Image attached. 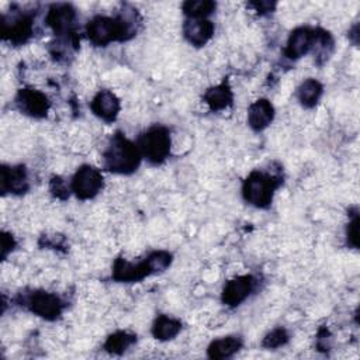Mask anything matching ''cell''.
<instances>
[{
    "mask_svg": "<svg viewBox=\"0 0 360 360\" xmlns=\"http://www.w3.org/2000/svg\"><path fill=\"white\" fill-rule=\"evenodd\" d=\"M135 21L128 17L96 15L86 27L89 39L98 46H104L112 41H125L135 34Z\"/></svg>",
    "mask_w": 360,
    "mask_h": 360,
    "instance_id": "1",
    "label": "cell"
},
{
    "mask_svg": "<svg viewBox=\"0 0 360 360\" xmlns=\"http://www.w3.org/2000/svg\"><path fill=\"white\" fill-rule=\"evenodd\" d=\"M142 155L134 142L127 139L121 132H117L104 152L105 167L118 174H131L139 167Z\"/></svg>",
    "mask_w": 360,
    "mask_h": 360,
    "instance_id": "2",
    "label": "cell"
},
{
    "mask_svg": "<svg viewBox=\"0 0 360 360\" xmlns=\"http://www.w3.org/2000/svg\"><path fill=\"white\" fill-rule=\"evenodd\" d=\"M280 184V177L266 172L253 170L242 184V194L245 201L250 205L266 208L271 204L274 191Z\"/></svg>",
    "mask_w": 360,
    "mask_h": 360,
    "instance_id": "3",
    "label": "cell"
},
{
    "mask_svg": "<svg viewBox=\"0 0 360 360\" xmlns=\"http://www.w3.org/2000/svg\"><path fill=\"white\" fill-rule=\"evenodd\" d=\"M170 132L162 125H155L141 134L138 148L141 155L153 165L163 163L170 155Z\"/></svg>",
    "mask_w": 360,
    "mask_h": 360,
    "instance_id": "4",
    "label": "cell"
},
{
    "mask_svg": "<svg viewBox=\"0 0 360 360\" xmlns=\"http://www.w3.org/2000/svg\"><path fill=\"white\" fill-rule=\"evenodd\" d=\"M20 302L24 305L27 309H30L32 314L46 319V321H53L60 316L63 311V301L52 292L48 291H41L35 290L31 292H22L20 294Z\"/></svg>",
    "mask_w": 360,
    "mask_h": 360,
    "instance_id": "5",
    "label": "cell"
},
{
    "mask_svg": "<svg viewBox=\"0 0 360 360\" xmlns=\"http://www.w3.org/2000/svg\"><path fill=\"white\" fill-rule=\"evenodd\" d=\"M72 191L80 200L96 197L104 187V179L98 169L84 165L77 169L72 179Z\"/></svg>",
    "mask_w": 360,
    "mask_h": 360,
    "instance_id": "6",
    "label": "cell"
},
{
    "mask_svg": "<svg viewBox=\"0 0 360 360\" xmlns=\"http://www.w3.org/2000/svg\"><path fill=\"white\" fill-rule=\"evenodd\" d=\"M15 104L21 112L34 118H42L49 110L48 97L35 89H21L15 96Z\"/></svg>",
    "mask_w": 360,
    "mask_h": 360,
    "instance_id": "7",
    "label": "cell"
},
{
    "mask_svg": "<svg viewBox=\"0 0 360 360\" xmlns=\"http://www.w3.org/2000/svg\"><path fill=\"white\" fill-rule=\"evenodd\" d=\"M153 267L149 260V256L139 263L127 262L122 257L115 259L112 264V278L120 283H134L145 278L146 276L153 274Z\"/></svg>",
    "mask_w": 360,
    "mask_h": 360,
    "instance_id": "8",
    "label": "cell"
},
{
    "mask_svg": "<svg viewBox=\"0 0 360 360\" xmlns=\"http://www.w3.org/2000/svg\"><path fill=\"white\" fill-rule=\"evenodd\" d=\"M256 280L250 274L238 276L229 280L222 290V302L228 307H238L253 291Z\"/></svg>",
    "mask_w": 360,
    "mask_h": 360,
    "instance_id": "9",
    "label": "cell"
},
{
    "mask_svg": "<svg viewBox=\"0 0 360 360\" xmlns=\"http://www.w3.org/2000/svg\"><path fill=\"white\" fill-rule=\"evenodd\" d=\"M316 38V30H312L309 27H298L295 28L287 41L285 46V56L290 59H298L309 52L311 48L315 45Z\"/></svg>",
    "mask_w": 360,
    "mask_h": 360,
    "instance_id": "10",
    "label": "cell"
},
{
    "mask_svg": "<svg viewBox=\"0 0 360 360\" xmlns=\"http://www.w3.org/2000/svg\"><path fill=\"white\" fill-rule=\"evenodd\" d=\"M0 188L3 194H24L28 190V177L25 166L3 165L0 169Z\"/></svg>",
    "mask_w": 360,
    "mask_h": 360,
    "instance_id": "11",
    "label": "cell"
},
{
    "mask_svg": "<svg viewBox=\"0 0 360 360\" xmlns=\"http://www.w3.org/2000/svg\"><path fill=\"white\" fill-rule=\"evenodd\" d=\"M76 18L75 8L70 4H53L46 14V24L53 30L55 34H73L72 25Z\"/></svg>",
    "mask_w": 360,
    "mask_h": 360,
    "instance_id": "12",
    "label": "cell"
},
{
    "mask_svg": "<svg viewBox=\"0 0 360 360\" xmlns=\"http://www.w3.org/2000/svg\"><path fill=\"white\" fill-rule=\"evenodd\" d=\"M1 34L4 39H8L14 45H21L28 41L32 35V21L31 17L22 14L11 18L10 21L3 20Z\"/></svg>",
    "mask_w": 360,
    "mask_h": 360,
    "instance_id": "13",
    "label": "cell"
},
{
    "mask_svg": "<svg viewBox=\"0 0 360 360\" xmlns=\"http://www.w3.org/2000/svg\"><path fill=\"white\" fill-rule=\"evenodd\" d=\"M183 35L191 45L202 46L214 35V24L207 18H187L183 25Z\"/></svg>",
    "mask_w": 360,
    "mask_h": 360,
    "instance_id": "14",
    "label": "cell"
},
{
    "mask_svg": "<svg viewBox=\"0 0 360 360\" xmlns=\"http://www.w3.org/2000/svg\"><path fill=\"white\" fill-rule=\"evenodd\" d=\"M91 111L105 122H111L120 112V100L110 90H100L90 103Z\"/></svg>",
    "mask_w": 360,
    "mask_h": 360,
    "instance_id": "15",
    "label": "cell"
},
{
    "mask_svg": "<svg viewBox=\"0 0 360 360\" xmlns=\"http://www.w3.org/2000/svg\"><path fill=\"white\" fill-rule=\"evenodd\" d=\"M274 118V107L266 98L256 100L248 110V124L255 131H262L270 125Z\"/></svg>",
    "mask_w": 360,
    "mask_h": 360,
    "instance_id": "16",
    "label": "cell"
},
{
    "mask_svg": "<svg viewBox=\"0 0 360 360\" xmlns=\"http://www.w3.org/2000/svg\"><path fill=\"white\" fill-rule=\"evenodd\" d=\"M202 98L208 104L210 110L219 111V110H224V108H226L232 104L233 94H232V90L229 87V83L226 80H224L218 86H214V87L208 89L204 93Z\"/></svg>",
    "mask_w": 360,
    "mask_h": 360,
    "instance_id": "17",
    "label": "cell"
},
{
    "mask_svg": "<svg viewBox=\"0 0 360 360\" xmlns=\"http://www.w3.org/2000/svg\"><path fill=\"white\" fill-rule=\"evenodd\" d=\"M243 342L240 336H224L215 339L208 346V357L211 359H228L233 356L240 347Z\"/></svg>",
    "mask_w": 360,
    "mask_h": 360,
    "instance_id": "18",
    "label": "cell"
},
{
    "mask_svg": "<svg viewBox=\"0 0 360 360\" xmlns=\"http://www.w3.org/2000/svg\"><path fill=\"white\" fill-rule=\"evenodd\" d=\"M180 329L181 322L179 319L167 315H159L152 325V335L159 340H170L180 332Z\"/></svg>",
    "mask_w": 360,
    "mask_h": 360,
    "instance_id": "19",
    "label": "cell"
},
{
    "mask_svg": "<svg viewBox=\"0 0 360 360\" xmlns=\"http://www.w3.org/2000/svg\"><path fill=\"white\" fill-rule=\"evenodd\" d=\"M322 91H323V87L318 80L307 79L300 84L297 90V97L305 108H311L318 103V100L322 96Z\"/></svg>",
    "mask_w": 360,
    "mask_h": 360,
    "instance_id": "20",
    "label": "cell"
},
{
    "mask_svg": "<svg viewBox=\"0 0 360 360\" xmlns=\"http://www.w3.org/2000/svg\"><path fill=\"white\" fill-rule=\"evenodd\" d=\"M135 342H136V335L120 330L107 338L104 343V349L111 354H121Z\"/></svg>",
    "mask_w": 360,
    "mask_h": 360,
    "instance_id": "21",
    "label": "cell"
},
{
    "mask_svg": "<svg viewBox=\"0 0 360 360\" xmlns=\"http://www.w3.org/2000/svg\"><path fill=\"white\" fill-rule=\"evenodd\" d=\"M217 4L210 0H188L183 3V13L187 18H205L211 13H214Z\"/></svg>",
    "mask_w": 360,
    "mask_h": 360,
    "instance_id": "22",
    "label": "cell"
},
{
    "mask_svg": "<svg viewBox=\"0 0 360 360\" xmlns=\"http://www.w3.org/2000/svg\"><path fill=\"white\" fill-rule=\"evenodd\" d=\"M288 339H290L288 332L284 328H276L264 336L262 346L266 349H276V347L285 345L288 342Z\"/></svg>",
    "mask_w": 360,
    "mask_h": 360,
    "instance_id": "23",
    "label": "cell"
},
{
    "mask_svg": "<svg viewBox=\"0 0 360 360\" xmlns=\"http://www.w3.org/2000/svg\"><path fill=\"white\" fill-rule=\"evenodd\" d=\"M49 188H51L52 194H53L55 197L60 198V200H65V198H68V195H69V190H68V186H66L65 180H62L59 176H56V177H52Z\"/></svg>",
    "mask_w": 360,
    "mask_h": 360,
    "instance_id": "24",
    "label": "cell"
},
{
    "mask_svg": "<svg viewBox=\"0 0 360 360\" xmlns=\"http://www.w3.org/2000/svg\"><path fill=\"white\" fill-rule=\"evenodd\" d=\"M347 243L353 248H357L359 246V217L354 215L353 219L349 222L347 225Z\"/></svg>",
    "mask_w": 360,
    "mask_h": 360,
    "instance_id": "25",
    "label": "cell"
},
{
    "mask_svg": "<svg viewBox=\"0 0 360 360\" xmlns=\"http://www.w3.org/2000/svg\"><path fill=\"white\" fill-rule=\"evenodd\" d=\"M14 239H13V236L11 235H7V233H3V236H1V256H3V259L7 256V253L10 252V250H13L14 248Z\"/></svg>",
    "mask_w": 360,
    "mask_h": 360,
    "instance_id": "26",
    "label": "cell"
},
{
    "mask_svg": "<svg viewBox=\"0 0 360 360\" xmlns=\"http://www.w3.org/2000/svg\"><path fill=\"white\" fill-rule=\"evenodd\" d=\"M250 6L255 8V11H257L259 14H264L271 11L276 7V3H270V1H253L250 3Z\"/></svg>",
    "mask_w": 360,
    "mask_h": 360,
    "instance_id": "27",
    "label": "cell"
}]
</instances>
